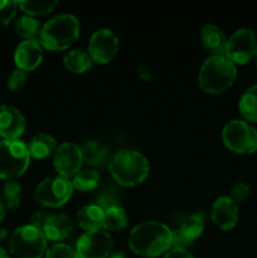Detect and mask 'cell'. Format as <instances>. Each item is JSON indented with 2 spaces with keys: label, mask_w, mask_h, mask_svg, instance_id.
Instances as JSON below:
<instances>
[{
  "label": "cell",
  "mask_w": 257,
  "mask_h": 258,
  "mask_svg": "<svg viewBox=\"0 0 257 258\" xmlns=\"http://www.w3.org/2000/svg\"><path fill=\"white\" fill-rule=\"evenodd\" d=\"M128 247L143 257H158L173 247L170 227L158 221H145L131 229Z\"/></svg>",
  "instance_id": "cell-1"
},
{
  "label": "cell",
  "mask_w": 257,
  "mask_h": 258,
  "mask_svg": "<svg viewBox=\"0 0 257 258\" xmlns=\"http://www.w3.org/2000/svg\"><path fill=\"white\" fill-rule=\"evenodd\" d=\"M80 35V22L68 13L55 15L43 25L39 43L48 50H63L73 44Z\"/></svg>",
  "instance_id": "cell-2"
},
{
  "label": "cell",
  "mask_w": 257,
  "mask_h": 258,
  "mask_svg": "<svg viewBox=\"0 0 257 258\" xmlns=\"http://www.w3.org/2000/svg\"><path fill=\"white\" fill-rule=\"evenodd\" d=\"M110 173L120 185L134 186L149 175L150 165L145 156L136 150H121L111 159Z\"/></svg>",
  "instance_id": "cell-3"
},
{
  "label": "cell",
  "mask_w": 257,
  "mask_h": 258,
  "mask_svg": "<svg viewBox=\"0 0 257 258\" xmlns=\"http://www.w3.org/2000/svg\"><path fill=\"white\" fill-rule=\"evenodd\" d=\"M237 68L226 55H212L202 64L198 83L207 93H221L233 85Z\"/></svg>",
  "instance_id": "cell-4"
},
{
  "label": "cell",
  "mask_w": 257,
  "mask_h": 258,
  "mask_svg": "<svg viewBox=\"0 0 257 258\" xmlns=\"http://www.w3.org/2000/svg\"><path fill=\"white\" fill-rule=\"evenodd\" d=\"M30 155L27 144L22 140L0 141V178L14 180L28 169Z\"/></svg>",
  "instance_id": "cell-5"
},
{
  "label": "cell",
  "mask_w": 257,
  "mask_h": 258,
  "mask_svg": "<svg viewBox=\"0 0 257 258\" xmlns=\"http://www.w3.org/2000/svg\"><path fill=\"white\" fill-rule=\"evenodd\" d=\"M9 251L14 258H42L47 252V238L30 224L22 226L13 232Z\"/></svg>",
  "instance_id": "cell-6"
},
{
  "label": "cell",
  "mask_w": 257,
  "mask_h": 258,
  "mask_svg": "<svg viewBox=\"0 0 257 258\" xmlns=\"http://www.w3.org/2000/svg\"><path fill=\"white\" fill-rule=\"evenodd\" d=\"M223 143L238 154H252L257 150V128L244 120H232L222 130Z\"/></svg>",
  "instance_id": "cell-7"
},
{
  "label": "cell",
  "mask_w": 257,
  "mask_h": 258,
  "mask_svg": "<svg viewBox=\"0 0 257 258\" xmlns=\"http://www.w3.org/2000/svg\"><path fill=\"white\" fill-rule=\"evenodd\" d=\"M72 180L63 176L43 179L35 189V199L39 204L49 208H58L67 203L73 194Z\"/></svg>",
  "instance_id": "cell-8"
},
{
  "label": "cell",
  "mask_w": 257,
  "mask_h": 258,
  "mask_svg": "<svg viewBox=\"0 0 257 258\" xmlns=\"http://www.w3.org/2000/svg\"><path fill=\"white\" fill-rule=\"evenodd\" d=\"M178 219L174 222L171 229L173 247L185 248L190 246L204 231V213L197 212L193 214H176Z\"/></svg>",
  "instance_id": "cell-9"
},
{
  "label": "cell",
  "mask_w": 257,
  "mask_h": 258,
  "mask_svg": "<svg viewBox=\"0 0 257 258\" xmlns=\"http://www.w3.org/2000/svg\"><path fill=\"white\" fill-rule=\"evenodd\" d=\"M256 47L257 40L253 30L249 28H241L227 40L224 55L234 64H244L254 55Z\"/></svg>",
  "instance_id": "cell-10"
},
{
  "label": "cell",
  "mask_w": 257,
  "mask_h": 258,
  "mask_svg": "<svg viewBox=\"0 0 257 258\" xmlns=\"http://www.w3.org/2000/svg\"><path fill=\"white\" fill-rule=\"evenodd\" d=\"M118 50V38L107 28L96 30L88 43V54L98 64H106L116 55Z\"/></svg>",
  "instance_id": "cell-11"
},
{
  "label": "cell",
  "mask_w": 257,
  "mask_h": 258,
  "mask_svg": "<svg viewBox=\"0 0 257 258\" xmlns=\"http://www.w3.org/2000/svg\"><path fill=\"white\" fill-rule=\"evenodd\" d=\"M83 164V156L81 146L72 141L60 144L54 153L53 165L58 175L70 179L81 170Z\"/></svg>",
  "instance_id": "cell-12"
},
{
  "label": "cell",
  "mask_w": 257,
  "mask_h": 258,
  "mask_svg": "<svg viewBox=\"0 0 257 258\" xmlns=\"http://www.w3.org/2000/svg\"><path fill=\"white\" fill-rule=\"evenodd\" d=\"M112 247L113 239L108 232L98 231L83 233L76 243V251L80 258H107Z\"/></svg>",
  "instance_id": "cell-13"
},
{
  "label": "cell",
  "mask_w": 257,
  "mask_h": 258,
  "mask_svg": "<svg viewBox=\"0 0 257 258\" xmlns=\"http://www.w3.org/2000/svg\"><path fill=\"white\" fill-rule=\"evenodd\" d=\"M43 60V47L38 39H25L18 44L14 52V62L24 72L34 71Z\"/></svg>",
  "instance_id": "cell-14"
},
{
  "label": "cell",
  "mask_w": 257,
  "mask_h": 258,
  "mask_svg": "<svg viewBox=\"0 0 257 258\" xmlns=\"http://www.w3.org/2000/svg\"><path fill=\"white\" fill-rule=\"evenodd\" d=\"M25 130V118L18 108L0 105V136L4 140H18Z\"/></svg>",
  "instance_id": "cell-15"
},
{
  "label": "cell",
  "mask_w": 257,
  "mask_h": 258,
  "mask_svg": "<svg viewBox=\"0 0 257 258\" xmlns=\"http://www.w3.org/2000/svg\"><path fill=\"white\" fill-rule=\"evenodd\" d=\"M211 217L217 227L229 231L238 221V206L229 197H219L212 207Z\"/></svg>",
  "instance_id": "cell-16"
},
{
  "label": "cell",
  "mask_w": 257,
  "mask_h": 258,
  "mask_svg": "<svg viewBox=\"0 0 257 258\" xmlns=\"http://www.w3.org/2000/svg\"><path fill=\"white\" fill-rule=\"evenodd\" d=\"M76 219H77L78 227L82 228L86 233L102 231L103 222H105V211H102L96 204H88L78 211Z\"/></svg>",
  "instance_id": "cell-17"
},
{
  "label": "cell",
  "mask_w": 257,
  "mask_h": 258,
  "mask_svg": "<svg viewBox=\"0 0 257 258\" xmlns=\"http://www.w3.org/2000/svg\"><path fill=\"white\" fill-rule=\"evenodd\" d=\"M71 232H72V221L65 213L50 214L43 228L45 238L54 242L67 238Z\"/></svg>",
  "instance_id": "cell-18"
},
{
  "label": "cell",
  "mask_w": 257,
  "mask_h": 258,
  "mask_svg": "<svg viewBox=\"0 0 257 258\" xmlns=\"http://www.w3.org/2000/svg\"><path fill=\"white\" fill-rule=\"evenodd\" d=\"M202 43L204 48L213 55H224L227 47V37L219 27L214 24H206L202 28Z\"/></svg>",
  "instance_id": "cell-19"
},
{
  "label": "cell",
  "mask_w": 257,
  "mask_h": 258,
  "mask_svg": "<svg viewBox=\"0 0 257 258\" xmlns=\"http://www.w3.org/2000/svg\"><path fill=\"white\" fill-rule=\"evenodd\" d=\"M28 151L32 158L42 160V159L48 158L57 150V143L54 138L48 134H37L33 136L28 143Z\"/></svg>",
  "instance_id": "cell-20"
},
{
  "label": "cell",
  "mask_w": 257,
  "mask_h": 258,
  "mask_svg": "<svg viewBox=\"0 0 257 258\" xmlns=\"http://www.w3.org/2000/svg\"><path fill=\"white\" fill-rule=\"evenodd\" d=\"M83 161L92 166H101L107 161L108 149L98 140H87L82 146Z\"/></svg>",
  "instance_id": "cell-21"
},
{
  "label": "cell",
  "mask_w": 257,
  "mask_h": 258,
  "mask_svg": "<svg viewBox=\"0 0 257 258\" xmlns=\"http://www.w3.org/2000/svg\"><path fill=\"white\" fill-rule=\"evenodd\" d=\"M63 64L72 73H85L92 68L93 60L88 53L81 49H73L65 55Z\"/></svg>",
  "instance_id": "cell-22"
},
{
  "label": "cell",
  "mask_w": 257,
  "mask_h": 258,
  "mask_svg": "<svg viewBox=\"0 0 257 258\" xmlns=\"http://www.w3.org/2000/svg\"><path fill=\"white\" fill-rule=\"evenodd\" d=\"M238 110L244 120L257 122V85L244 91L238 102Z\"/></svg>",
  "instance_id": "cell-23"
},
{
  "label": "cell",
  "mask_w": 257,
  "mask_h": 258,
  "mask_svg": "<svg viewBox=\"0 0 257 258\" xmlns=\"http://www.w3.org/2000/svg\"><path fill=\"white\" fill-rule=\"evenodd\" d=\"M72 184L80 191L95 190L100 184V174L95 169H82L73 176Z\"/></svg>",
  "instance_id": "cell-24"
},
{
  "label": "cell",
  "mask_w": 257,
  "mask_h": 258,
  "mask_svg": "<svg viewBox=\"0 0 257 258\" xmlns=\"http://www.w3.org/2000/svg\"><path fill=\"white\" fill-rule=\"evenodd\" d=\"M15 32L18 35L25 39H37V35L40 34V23L30 15H23L19 17L14 23Z\"/></svg>",
  "instance_id": "cell-25"
},
{
  "label": "cell",
  "mask_w": 257,
  "mask_h": 258,
  "mask_svg": "<svg viewBox=\"0 0 257 258\" xmlns=\"http://www.w3.org/2000/svg\"><path fill=\"white\" fill-rule=\"evenodd\" d=\"M22 202V186L14 180H8L3 185L2 203L5 209L13 212L19 207Z\"/></svg>",
  "instance_id": "cell-26"
},
{
  "label": "cell",
  "mask_w": 257,
  "mask_h": 258,
  "mask_svg": "<svg viewBox=\"0 0 257 258\" xmlns=\"http://www.w3.org/2000/svg\"><path fill=\"white\" fill-rule=\"evenodd\" d=\"M127 224V216H126L125 209L121 206L112 207V208L105 211V222H103V228L107 231L116 232L123 229Z\"/></svg>",
  "instance_id": "cell-27"
},
{
  "label": "cell",
  "mask_w": 257,
  "mask_h": 258,
  "mask_svg": "<svg viewBox=\"0 0 257 258\" xmlns=\"http://www.w3.org/2000/svg\"><path fill=\"white\" fill-rule=\"evenodd\" d=\"M58 5L57 0H45V2H32V0H25V2H18V7L23 10L27 15L34 17V15H44L54 10Z\"/></svg>",
  "instance_id": "cell-28"
},
{
  "label": "cell",
  "mask_w": 257,
  "mask_h": 258,
  "mask_svg": "<svg viewBox=\"0 0 257 258\" xmlns=\"http://www.w3.org/2000/svg\"><path fill=\"white\" fill-rule=\"evenodd\" d=\"M45 258H80L77 251L65 243H57L47 249Z\"/></svg>",
  "instance_id": "cell-29"
},
{
  "label": "cell",
  "mask_w": 257,
  "mask_h": 258,
  "mask_svg": "<svg viewBox=\"0 0 257 258\" xmlns=\"http://www.w3.org/2000/svg\"><path fill=\"white\" fill-rule=\"evenodd\" d=\"M18 3L13 0H0V25L9 24L17 14Z\"/></svg>",
  "instance_id": "cell-30"
},
{
  "label": "cell",
  "mask_w": 257,
  "mask_h": 258,
  "mask_svg": "<svg viewBox=\"0 0 257 258\" xmlns=\"http://www.w3.org/2000/svg\"><path fill=\"white\" fill-rule=\"evenodd\" d=\"M95 204L100 207L102 211H107V209L112 208V207L120 206V201H118L117 196L115 193L110 190H105L103 193L98 194L96 197Z\"/></svg>",
  "instance_id": "cell-31"
},
{
  "label": "cell",
  "mask_w": 257,
  "mask_h": 258,
  "mask_svg": "<svg viewBox=\"0 0 257 258\" xmlns=\"http://www.w3.org/2000/svg\"><path fill=\"white\" fill-rule=\"evenodd\" d=\"M25 82H27V73H25L24 71L17 68V70H14L9 75L7 85L10 91L15 92V91H19L20 88L24 87Z\"/></svg>",
  "instance_id": "cell-32"
},
{
  "label": "cell",
  "mask_w": 257,
  "mask_h": 258,
  "mask_svg": "<svg viewBox=\"0 0 257 258\" xmlns=\"http://www.w3.org/2000/svg\"><path fill=\"white\" fill-rule=\"evenodd\" d=\"M249 191H251V188H249L248 184L244 183V181H238L232 186L228 197L237 203V202L244 201L248 197Z\"/></svg>",
  "instance_id": "cell-33"
},
{
  "label": "cell",
  "mask_w": 257,
  "mask_h": 258,
  "mask_svg": "<svg viewBox=\"0 0 257 258\" xmlns=\"http://www.w3.org/2000/svg\"><path fill=\"white\" fill-rule=\"evenodd\" d=\"M49 216L50 214H48V212L43 211V209L35 211L34 213L32 214V217H30V226L35 227V228L43 232V228H44V226H45V223H47Z\"/></svg>",
  "instance_id": "cell-34"
},
{
  "label": "cell",
  "mask_w": 257,
  "mask_h": 258,
  "mask_svg": "<svg viewBox=\"0 0 257 258\" xmlns=\"http://www.w3.org/2000/svg\"><path fill=\"white\" fill-rule=\"evenodd\" d=\"M164 258H194L193 254L185 248H179V247H171L165 253Z\"/></svg>",
  "instance_id": "cell-35"
},
{
  "label": "cell",
  "mask_w": 257,
  "mask_h": 258,
  "mask_svg": "<svg viewBox=\"0 0 257 258\" xmlns=\"http://www.w3.org/2000/svg\"><path fill=\"white\" fill-rule=\"evenodd\" d=\"M138 76L144 82H149L153 78V71H151V68L149 66L143 64L138 68Z\"/></svg>",
  "instance_id": "cell-36"
},
{
  "label": "cell",
  "mask_w": 257,
  "mask_h": 258,
  "mask_svg": "<svg viewBox=\"0 0 257 258\" xmlns=\"http://www.w3.org/2000/svg\"><path fill=\"white\" fill-rule=\"evenodd\" d=\"M107 258H127V256L123 252H113Z\"/></svg>",
  "instance_id": "cell-37"
},
{
  "label": "cell",
  "mask_w": 257,
  "mask_h": 258,
  "mask_svg": "<svg viewBox=\"0 0 257 258\" xmlns=\"http://www.w3.org/2000/svg\"><path fill=\"white\" fill-rule=\"evenodd\" d=\"M7 237H8V231L5 228H3V227H0V242L4 241Z\"/></svg>",
  "instance_id": "cell-38"
},
{
  "label": "cell",
  "mask_w": 257,
  "mask_h": 258,
  "mask_svg": "<svg viewBox=\"0 0 257 258\" xmlns=\"http://www.w3.org/2000/svg\"><path fill=\"white\" fill-rule=\"evenodd\" d=\"M4 216H5V208H4V206H3L2 201H0V222L3 221Z\"/></svg>",
  "instance_id": "cell-39"
},
{
  "label": "cell",
  "mask_w": 257,
  "mask_h": 258,
  "mask_svg": "<svg viewBox=\"0 0 257 258\" xmlns=\"http://www.w3.org/2000/svg\"><path fill=\"white\" fill-rule=\"evenodd\" d=\"M0 258H9V254L4 248H0Z\"/></svg>",
  "instance_id": "cell-40"
},
{
  "label": "cell",
  "mask_w": 257,
  "mask_h": 258,
  "mask_svg": "<svg viewBox=\"0 0 257 258\" xmlns=\"http://www.w3.org/2000/svg\"><path fill=\"white\" fill-rule=\"evenodd\" d=\"M254 63H256V67H257V47H256V50H254Z\"/></svg>",
  "instance_id": "cell-41"
}]
</instances>
